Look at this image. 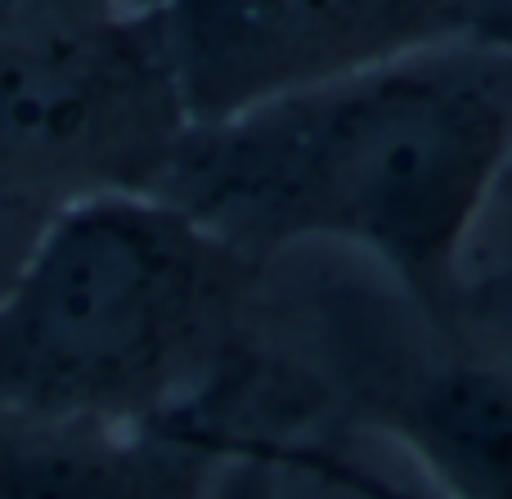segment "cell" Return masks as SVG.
I'll list each match as a JSON object with an SVG mask.
<instances>
[{
	"mask_svg": "<svg viewBox=\"0 0 512 499\" xmlns=\"http://www.w3.org/2000/svg\"><path fill=\"white\" fill-rule=\"evenodd\" d=\"M512 158V50L441 41L189 122L158 194L256 261L364 252L450 324L459 266Z\"/></svg>",
	"mask_w": 512,
	"mask_h": 499,
	"instance_id": "1",
	"label": "cell"
},
{
	"mask_svg": "<svg viewBox=\"0 0 512 499\" xmlns=\"http://www.w3.org/2000/svg\"><path fill=\"white\" fill-rule=\"evenodd\" d=\"M265 270L167 194L72 203L0 293V405L194 423L248 365Z\"/></svg>",
	"mask_w": 512,
	"mask_h": 499,
	"instance_id": "2",
	"label": "cell"
},
{
	"mask_svg": "<svg viewBox=\"0 0 512 499\" xmlns=\"http://www.w3.org/2000/svg\"><path fill=\"white\" fill-rule=\"evenodd\" d=\"M185 131L158 5L99 27H0V293L72 203L158 194Z\"/></svg>",
	"mask_w": 512,
	"mask_h": 499,
	"instance_id": "3",
	"label": "cell"
},
{
	"mask_svg": "<svg viewBox=\"0 0 512 499\" xmlns=\"http://www.w3.org/2000/svg\"><path fill=\"white\" fill-rule=\"evenodd\" d=\"M189 122L441 45L423 0H158Z\"/></svg>",
	"mask_w": 512,
	"mask_h": 499,
	"instance_id": "4",
	"label": "cell"
},
{
	"mask_svg": "<svg viewBox=\"0 0 512 499\" xmlns=\"http://www.w3.org/2000/svg\"><path fill=\"white\" fill-rule=\"evenodd\" d=\"M225 450L189 423H95L0 405V499H212Z\"/></svg>",
	"mask_w": 512,
	"mask_h": 499,
	"instance_id": "5",
	"label": "cell"
},
{
	"mask_svg": "<svg viewBox=\"0 0 512 499\" xmlns=\"http://www.w3.org/2000/svg\"><path fill=\"white\" fill-rule=\"evenodd\" d=\"M153 5L158 0H0V27H99Z\"/></svg>",
	"mask_w": 512,
	"mask_h": 499,
	"instance_id": "6",
	"label": "cell"
},
{
	"mask_svg": "<svg viewBox=\"0 0 512 499\" xmlns=\"http://www.w3.org/2000/svg\"><path fill=\"white\" fill-rule=\"evenodd\" d=\"M441 41L512 50V0H423Z\"/></svg>",
	"mask_w": 512,
	"mask_h": 499,
	"instance_id": "7",
	"label": "cell"
},
{
	"mask_svg": "<svg viewBox=\"0 0 512 499\" xmlns=\"http://www.w3.org/2000/svg\"><path fill=\"white\" fill-rule=\"evenodd\" d=\"M279 473L283 468L265 450L243 446L225 459L221 477L212 486V499H279Z\"/></svg>",
	"mask_w": 512,
	"mask_h": 499,
	"instance_id": "8",
	"label": "cell"
},
{
	"mask_svg": "<svg viewBox=\"0 0 512 499\" xmlns=\"http://www.w3.org/2000/svg\"><path fill=\"white\" fill-rule=\"evenodd\" d=\"M495 203H512V158H508L504 176H499V189H495Z\"/></svg>",
	"mask_w": 512,
	"mask_h": 499,
	"instance_id": "9",
	"label": "cell"
}]
</instances>
